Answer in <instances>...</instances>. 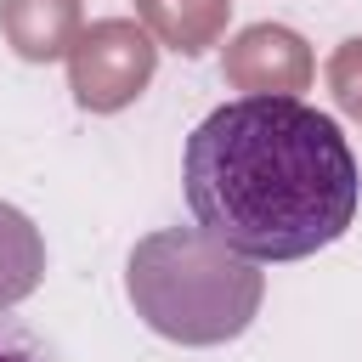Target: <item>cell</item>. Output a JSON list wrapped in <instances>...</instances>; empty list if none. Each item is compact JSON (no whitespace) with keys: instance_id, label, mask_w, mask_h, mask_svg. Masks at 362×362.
Returning a JSON list of instances; mask_svg holds the SVG:
<instances>
[{"instance_id":"cell-5","label":"cell","mask_w":362,"mask_h":362,"mask_svg":"<svg viewBox=\"0 0 362 362\" xmlns=\"http://www.w3.org/2000/svg\"><path fill=\"white\" fill-rule=\"evenodd\" d=\"M0 362H51V351H45V339L28 322L0 311Z\"/></svg>"},{"instance_id":"cell-4","label":"cell","mask_w":362,"mask_h":362,"mask_svg":"<svg viewBox=\"0 0 362 362\" xmlns=\"http://www.w3.org/2000/svg\"><path fill=\"white\" fill-rule=\"evenodd\" d=\"M6 249H40V243H34V226L0 204V311L40 283V260H6Z\"/></svg>"},{"instance_id":"cell-1","label":"cell","mask_w":362,"mask_h":362,"mask_svg":"<svg viewBox=\"0 0 362 362\" xmlns=\"http://www.w3.org/2000/svg\"><path fill=\"white\" fill-rule=\"evenodd\" d=\"M187 209L204 238L243 260H305L356 221V153L300 96L221 102L181 153Z\"/></svg>"},{"instance_id":"cell-3","label":"cell","mask_w":362,"mask_h":362,"mask_svg":"<svg viewBox=\"0 0 362 362\" xmlns=\"http://www.w3.org/2000/svg\"><path fill=\"white\" fill-rule=\"evenodd\" d=\"M153 74V45L136 23H96L74 51V90L85 107H119L130 102Z\"/></svg>"},{"instance_id":"cell-2","label":"cell","mask_w":362,"mask_h":362,"mask_svg":"<svg viewBox=\"0 0 362 362\" xmlns=\"http://www.w3.org/2000/svg\"><path fill=\"white\" fill-rule=\"evenodd\" d=\"M130 300L153 334L181 345H221L249 328L260 305V272L198 226H170L136 243Z\"/></svg>"}]
</instances>
